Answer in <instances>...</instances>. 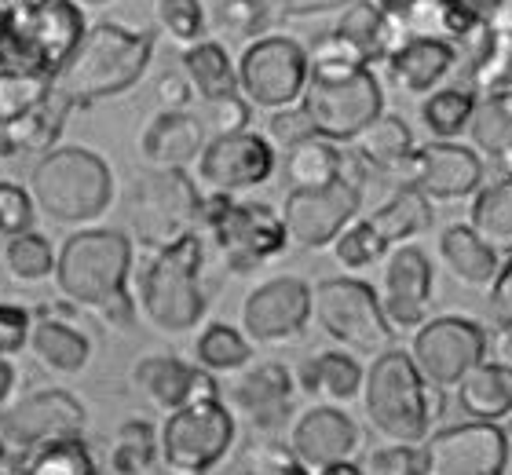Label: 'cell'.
Instances as JSON below:
<instances>
[{
  "label": "cell",
  "instance_id": "6da1fadb",
  "mask_svg": "<svg viewBox=\"0 0 512 475\" xmlns=\"http://www.w3.org/2000/svg\"><path fill=\"white\" fill-rule=\"evenodd\" d=\"M154 55V33L121 22H99L81 37L70 63L52 77L55 92L70 106H92L128 92L147 74Z\"/></svg>",
  "mask_w": 512,
  "mask_h": 475
},
{
  "label": "cell",
  "instance_id": "7a4b0ae2",
  "mask_svg": "<svg viewBox=\"0 0 512 475\" xmlns=\"http://www.w3.org/2000/svg\"><path fill=\"white\" fill-rule=\"evenodd\" d=\"M205 238L198 231L150 253L143 275H139V311L147 322L169 337L191 333L209 311V289H205Z\"/></svg>",
  "mask_w": 512,
  "mask_h": 475
},
{
  "label": "cell",
  "instance_id": "3957f363",
  "mask_svg": "<svg viewBox=\"0 0 512 475\" xmlns=\"http://www.w3.org/2000/svg\"><path fill=\"white\" fill-rule=\"evenodd\" d=\"M30 194L44 216L66 227L99 220L114 201V172L96 150L55 147L30 172Z\"/></svg>",
  "mask_w": 512,
  "mask_h": 475
},
{
  "label": "cell",
  "instance_id": "277c9868",
  "mask_svg": "<svg viewBox=\"0 0 512 475\" xmlns=\"http://www.w3.org/2000/svg\"><path fill=\"white\" fill-rule=\"evenodd\" d=\"M198 234L235 275H253L289 249L282 212L264 201H238L231 194H202Z\"/></svg>",
  "mask_w": 512,
  "mask_h": 475
},
{
  "label": "cell",
  "instance_id": "5b68a950",
  "mask_svg": "<svg viewBox=\"0 0 512 475\" xmlns=\"http://www.w3.org/2000/svg\"><path fill=\"white\" fill-rule=\"evenodd\" d=\"M363 406L374 432L388 443L417 446L432 435L436 413L428 399V380L403 348H388L370 362L363 380Z\"/></svg>",
  "mask_w": 512,
  "mask_h": 475
},
{
  "label": "cell",
  "instance_id": "8992f818",
  "mask_svg": "<svg viewBox=\"0 0 512 475\" xmlns=\"http://www.w3.org/2000/svg\"><path fill=\"white\" fill-rule=\"evenodd\" d=\"M132 275V242L110 227L74 231L55 256V285L74 307L96 311L114 296L128 293Z\"/></svg>",
  "mask_w": 512,
  "mask_h": 475
},
{
  "label": "cell",
  "instance_id": "52a82bcc",
  "mask_svg": "<svg viewBox=\"0 0 512 475\" xmlns=\"http://www.w3.org/2000/svg\"><path fill=\"white\" fill-rule=\"evenodd\" d=\"M202 190L187 169H147L128 194V223L139 245L158 253L198 231Z\"/></svg>",
  "mask_w": 512,
  "mask_h": 475
},
{
  "label": "cell",
  "instance_id": "ba28073f",
  "mask_svg": "<svg viewBox=\"0 0 512 475\" xmlns=\"http://www.w3.org/2000/svg\"><path fill=\"white\" fill-rule=\"evenodd\" d=\"M238 439V417L224 399H202L169 413L158 435V461L169 475H209Z\"/></svg>",
  "mask_w": 512,
  "mask_h": 475
},
{
  "label": "cell",
  "instance_id": "9c48e42d",
  "mask_svg": "<svg viewBox=\"0 0 512 475\" xmlns=\"http://www.w3.org/2000/svg\"><path fill=\"white\" fill-rule=\"evenodd\" d=\"M311 296H315V322L344 351L377 359L381 351L395 348V329L384 315L381 296L363 278H322L319 285H311Z\"/></svg>",
  "mask_w": 512,
  "mask_h": 475
},
{
  "label": "cell",
  "instance_id": "30bf717a",
  "mask_svg": "<svg viewBox=\"0 0 512 475\" xmlns=\"http://www.w3.org/2000/svg\"><path fill=\"white\" fill-rule=\"evenodd\" d=\"M363 165L348 154L341 180L315 190H289L282 201V223H286L289 242L300 249H326L341 238L348 223L359 220L363 205Z\"/></svg>",
  "mask_w": 512,
  "mask_h": 475
},
{
  "label": "cell",
  "instance_id": "8fae6325",
  "mask_svg": "<svg viewBox=\"0 0 512 475\" xmlns=\"http://www.w3.org/2000/svg\"><path fill=\"white\" fill-rule=\"evenodd\" d=\"M308 48L293 37L267 33L246 44L238 59V92L249 106L260 110H286L304 99L308 88Z\"/></svg>",
  "mask_w": 512,
  "mask_h": 475
},
{
  "label": "cell",
  "instance_id": "7c38bea8",
  "mask_svg": "<svg viewBox=\"0 0 512 475\" xmlns=\"http://www.w3.org/2000/svg\"><path fill=\"white\" fill-rule=\"evenodd\" d=\"M487 351H491L487 333L480 329V322L465 315L428 318L410 340V359L428 380V388L439 391L458 388L476 366L487 362Z\"/></svg>",
  "mask_w": 512,
  "mask_h": 475
},
{
  "label": "cell",
  "instance_id": "4fadbf2b",
  "mask_svg": "<svg viewBox=\"0 0 512 475\" xmlns=\"http://www.w3.org/2000/svg\"><path fill=\"white\" fill-rule=\"evenodd\" d=\"M300 106H304L315 136L330 139V143H352L363 128H370L384 114V92L374 70H359V74L333 77V81L308 77Z\"/></svg>",
  "mask_w": 512,
  "mask_h": 475
},
{
  "label": "cell",
  "instance_id": "5bb4252c",
  "mask_svg": "<svg viewBox=\"0 0 512 475\" xmlns=\"http://www.w3.org/2000/svg\"><path fill=\"white\" fill-rule=\"evenodd\" d=\"M194 169H198V183L205 187V194L235 198V194L264 187L275 176V147L253 128L231 132V136H213L205 139Z\"/></svg>",
  "mask_w": 512,
  "mask_h": 475
},
{
  "label": "cell",
  "instance_id": "9a60e30c",
  "mask_svg": "<svg viewBox=\"0 0 512 475\" xmlns=\"http://www.w3.org/2000/svg\"><path fill=\"white\" fill-rule=\"evenodd\" d=\"M315 318V296L311 285L297 275L267 278L246 296L242 304V333L253 344H289L304 337L308 322Z\"/></svg>",
  "mask_w": 512,
  "mask_h": 475
},
{
  "label": "cell",
  "instance_id": "2e32d148",
  "mask_svg": "<svg viewBox=\"0 0 512 475\" xmlns=\"http://www.w3.org/2000/svg\"><path fill=\"white\" fill-rule=\"evenodd\" d=\"M428 475H505L509 432L502 424L461 421L425 439Z\"/></svg>",
  "mask_w": 512,
  "mask_h": 475
},
{
  "label": "cell",
  "instance_id": "e0dca14e",
  "mask_svg": "<svg viewBox=\"0 0 512 475\" xmlns=\"http://www.w3.org/2000/svg\"><path fill=\"white\" fill-rule=\"evenodd\" d=\"M88 428L85 406L70 391H37L0 417V443L15 454H30L33 446L55 439H81Z\"/></svg>",
  "mask_w": 512,
  "mask_h": 475
},
{
  "label": "cell",
  "instance_id": "ac0fdd59",
  "mask_svg": "<svg viewBox=\"0 0 512 475\" xmlns=\"http://www.w3.org/2000/svg\"><path fill=\"white\" fill-rule=\"evenodd\" d=\"M399 187L421 190L428 201H461L483 187V161L472 147L432 139L414 147L410 161L399 172Z\"/></svg>",
  "mask_w": 512,
  "mask_h": 475
},
{
  "label": "cell",
  "instance_id": "d6986e66",
  "mask_svg": "<svg viewBox=\"0 0 512 475\" xmlns=\"http://www.w3.org/2000/svg\"><path fill=\"white\" fill-rule=\"evenodd\" d=\"M297 402V377L282 362H256L246 366L242 377L231 384V413L253 428V432H278L293 417Z\"/></svg>",
  "mask_w": 512,
  "mask_h": 475
},
{
  "label": "cell",
  "instance_id": "ffe728a7",
  "mask_svg": "<svg viewBox=\"0 0 512 475\" xmlns=\"http://www.w3.org/2000/svg\"><path fill=\"white\" fill-rule=\"evenodd\" d=\"M432 304V260L421 245H395L384 256L381 307L392 329H417Z\"/></svg>",
  "mask_w": 512,
  "mask_h": 475
},
{
  "label": "cell",
  "instance_id": "44dd1931",
  "mask_svg": "<svg viewBox=\"0 0 512 475\" xmlns=\"http://www.w3.org/2000/svg\"><path fill=\"white\" fill-rule=\"evenodd\" d=\"M132 384L161 413H176L202 399H220V384L213 373L176 355H143L132 370Z\"/></svg>",
  "mask_w": 512,
  "mask_h": 475
},
{
  "label": "cell",
  "instance_id": "7402d4cb",
  "mask_svg": "<svg viewBox=\"0 0 512 475\" xmlns=\"http://www.w3.org/2000/svg\"><path fill=\"white\" fill-rule=\"evenodd\" d=\"M363 443L359 424L341 406H311L289 428V450L308 472H319L337 461H355V450Z\"/></svg>",
  "mask_w": 512,
  "mask_h": 475
},
{
  "label": "cell",
  "instance_id": "603a6c76",
  "mask_svg": "<svg viewBox=\"0 0 512 475\" xmlns=\"http://www.w3.org/2000/svg\"><path fill=\"white\" fill-rule=\"evenodd\" d=\"M392 22V19H388ZM399 37H428L447 41L461 52H472L487 37V22L472 0H410L406 11L392 22ZM461 63V59H458Z\"/></svg>",
  "mask_w": 512,
  "mask_h": 475
},
{
  "label": "cell",
  "instance_id": "cb8c5ba5",
  "mask_svg": "<svg viewBox=\"0 0 512 475\" xmlns=\"http://www.w3.org/2000/svg\"><path fill=\"white\" fill-rule=\"evenodd\" d=\"M205 147L202 117L187 110H161L150 117V125L139 136V158L150 169H187L198 161Z\"/></svg>",
  "mask_w": 512,
  "mask_h": 475
},
{
  "label": "cell",
  "instance_id": "d4e9b609",
  "mask_svg": "<svg viewBox=\"0 0 512 475\" xmlns=\"http://www.w3.org/2000/svg\"><path fill=\"white\" fill-rule=\"evenodd\" d=\"M458 48L447 41H428V37H406L399 48H395L384 66H388V77L399 92L410 95H428L436 92L447 74L458 66Z\"/></svg>",
  "mask_w": 512,
  "mask_h": 475
},
{
  "label": "cell",
  "instance_id": "484cf974",
  "mask_svg": "<svg viewBox=\"0 0 512 475\" xmlns=\"http://www.w3.org/2000/svg\"><path fill=\"white\" fill-rule=\"evenodd\" d=\"M30 351L44 370L59 373V377H77L92 359V340L70 318H63L55 307H48V311L33 318Z\"/></svg>",
  "mask_w": 512,
  "mask_h": 475
},
{
  "label": "cell",
  "instance_id": "4316f807",
  "mask_svg": "<svg viewBox=\"0 0 512 475\" xmlns=\"http://www.w3.org/2000/svg\"><path fill=\"white\" fill-rule=\"evenodd\" d=\"M363 366L352 351L333 348V351H315L311 359L300 362L297 370V388L308 395L322 399V406H344L363 395Z\"/></svg>",
  "mask_w": 512,
  "mask_h": 475
},
{
  "label": "cell",
  "instance_id": "83f0119b",
  "mask_svg": "<svg viewBox=\"0 0 512 475\" xmlns=\"http://www.w3.org/2000/svg\"><path fill=\"white\" fill-rule=\"evenodd\" d=\"M348 154L363 165L366 176H392V180H399L403 165L414 154V132L399 114H381L374 125L363 128L352 139Z\"/></svg>",
  "mask_w": 512,
  "mask_h": 475
},
{
  "label": "cell",
  "instance_id": "f1b7e54d",
  "mask_svg": "<svg viewBox=\"0 0 512 475\" xmlns=\"http://www.w3.org/2000/svg\"><path fill=\"white\" fill-rule=\"evenodd\" d=\"M439 256L450 275L469 289H491L502 271V256L494 253L469 223H450L447 231L439 234Z\"/></svg>",
  "mask_w": 512,
  "mask_h": 475
},
{
  "label": "cell",
  "instance_id": "f546056e",
  "mask_svg": "<svg viewBox=\"0 0 512 475\" xmlns=\"http://www.w3.org/2000/svg\"><path fill=\"white\" fill-rule=\"evenodd\" d=\"M458 406L469 421L502 424L512 417V373L502 362L487 359L458 384Z\"/></svg>",
  "mask_w": 512,
  "mask_h": 475
},
{
  "label": "cell",
  "instance_id": "4dcf8cb0",
  "mask_svg": "<svg viewBox=\"0 0 512 475\" xmlns=\"http://www.w3.org/2000/svg\"><path fill=\"white\" fill-rule=\"evenodd\" d=\"M469 227L491 245L494 253L512 260V172L498 176L494 183H483L472 194Z\"/></svg>",
  "mask_w": 512,
  "mask_h": 475
},
{
  "label": "cell",
  "instance_id": "1f68e13d",
  "mask_svg": "<svg viewBox=\"0 0 512 475\" xmlns=\"http://www.w3.org/2000/svg\"><path fill=\"white\" fill-rule=\"evenodd\" d=\"M337 33L355 44V52L363 55L366 66L384 63V59H388V55L403 44L399 30L384 19L381 8H377L374 0H352V4L344 8L341 22H337Z\"/></svg>",
  "mask_w": 512,
  "mask_h": 475
},
{
  "label": "cell",
  "instance_id": "d6a6232c",
  "mask_svg": "<svg viewBox=\"0 0 512 475\" xmlns=\"http://www.w3.org/2000/svg\"><path fill=\"white\" fill-rule=\"evenodd\" d=\"M183 74H187L194 95L202 103L227 99V95H242L238 92V66L231 63L224 44L216 41H198L191 48H183Z\"/></svg>",
  "mask_w": 512,
  "mask_h": 475
},
{
  "label": "cell",
  "instance_id": "836d02e7",
  "mask_svg": "<svg viewBox=\"0 0 512 475\" xmlns=\"http://www.w3.org/2000/svg\"><path fill=\"white\" fill-rule=\"evenodd\" d=\"M366 220L388 245H406L432 227V201L414 187H395L392 198H384Z\"/></svg>",
  "mask_w": 512,
  "mask_h": 475
},
{
  "label": "cell",
  "instance_id": "e575fe53",
  "mask_svg": "<svg viewBox=\"0 0 512 475\" xmlns=\"http://www.w3.org/2000/svg\"><path fill=\"white\" fill-rule=\"evenodd\" d=\"M344 165H348V154H344L337 143L322 136H311L297 147L286 150V180L289 190H315L326 187V183L341 180Z\"/></svg>",
  "mask_w": 512,
  "mask_h": 475
},
{
  "label": "cell",
  "instance_id": "d590c367",
  "mask_svg": "<svg viewBox=\"0 0 512 475\" xmlns=\"http://www.w3.org/2000/svg\"><path fill=\"white\" fill-rule=\"evenodd\" d=\"M55 92V81L33 70H0V158H8V132Z\"/></svg>",
  "mask_w": 512,
  "mask_h": 475
},
{
  "label": "cell",
  "instance_id": "8d00e7d4",
  "mask_svg": "<svg viewBox=\"0 0 512 475\" xmlns=\"http://www.w3.org/2000/svg\"><path fill=\"white\" fill-rule=\"evenodd\" d=\"M469 139L472 147L487 154L494 161H509L512 150V92L483 95L476 99L469 121Z\"/></svg>",
  "mask_w": 512,
  "mask_h": 475
},
{
  "label": "cell",
  "instance_id": "74e56055",
  "mask_svg": "<svg viewBox=\"0 0 512 475\" xmlns=\"http://www.w3.org/2000/svg\"><path fill=\"white\" fill-rule=\"evenodd\" d=\"M194 359L213 377H220V373H242L253 362V340L242 329L227 326V322H209L202 329V337L194 340Z\"/></svg>",
  "mask_w": 512,
  "mask_h": 475
},
{
  "label": "cell",
  "instance_id": "f35d334b",
  "mask_svg": "<svg viewBox=\"0 0 512 475\" xmlns=\"http://www.w3.org/2000/svg\"><path fill=\"white\" fill-rule=\"evenodd\" d=\"M19 475H99V461L88 439H55L22 454Z\"/></svg>",
  "mask_w": 512,
  "mask_h": 475
},
{
  "label": "cell",
  "instance_id": "ab89813d",
  "mask_svg": "<svg viewBox=\"0 0 512 475\" xmlns=\"http://www.w3.org/2000/svg\"><path fill=\"white\" fill-rule=\"evenodd\" d=\"M472 110H476V95H472L465 85H447V88H436V92L425 95V103H421V121H425V128L436 139L454 143L461 132H469Z\"/></svg>",
  "mask_w": 512,
  "mask_h": 475
},
{
  "label": "cell",
  "instance_id": "60d3db41",
  "mask_svg": "<svg viewBox=\"0 0 512 475\" xmlns=\"http://www.w3.org/2000/svg\"><path fill=\"white\" fill-rule=\"evenodd\" d=\"M154 465H158V432L150 421L132 417L114 435L110 468H114V475H147Z\"/></svg>",
  "mask_w": 512,
  "mask_h": 475
},
{
  "label": "cell",
  "instance_id": "b9f144b4",
  "mask_svg": "<svg viewBox=\"0 0 512 475\" xmlns=\"http://www.w3.org/2000/svg\"><path fill=\"white\" fill-rule=\"evenodd\" d=\"M55 249L52 242L44 238L41 231H26V234H15L8 238L4 245V267H8L11 282L19 285H37L44 278L55 275Z\"/></svg>",
  "mask_w": 512,
  "mask_h": 475
},
{
  "label": "cell",
  "instance_id": "7bdbcfd3",
  "mask_svg": "<svg viewBox=\"0 0 512 475\" xmlns=\"http://www.w3.org/2000/svg\"><path fill=\"white\" fill-rule=\"evenodd\" d=\"M308 70L315 81H333V77H348L359 70H370L366 59L355 52V44L348 37H341L337 30L319 33L315 44L308 48Z\"/></svg>",
  "mask_w": 512,
  "mask_h": 475
},
{
  "label": "cell",
  "instance_id": "ee69618b",
  "mask_svg": "<svg viewBox=\"0 0 512 475\" xmlns=\"http://www.w3.org/2000/svg\"><path fill=\"white\" fill-rule=\"evenodd\" d=\"M392 253V245L384 242L381 234L370 227V220H355L348 223L341 231V238L333 242V256H337V264L344 267V271H363V267H374L381 264L384 256Z\"/></svg>",
  "mask_w": 512,
  "mask_h": 475
},
{
  "label": "cell",
  "instance_id": "f6af8a7d",
  "mask_svg": "<svg viewBox=\"0 0 512 475\" xmlns=\"http://www.w3.org/2000/svg\"><path fill=\"white\" fill-rule=\"evenodd\" d=\"M154 19L172 41L191 48V44L205 41V8L202 0H154Z\"/></svg>",
  "mask_w": 512,
  "mask_h": 475
},
{
  "label": "cell",
  "instance_id": "bcb514c9",
  "mask_svg": "<svg viewBox=\"0 0 512 475\" xmlns=\"http://www.w3.org/2000/svg\"><path fill=\"white\" fill-rule=\"evenodd\" d=\"M231 475H311L300 465L289 446L278 443H256L249 450H242L231 468Z\"/></svg>",
  "mask_w": 512,
  "mask_h": 475
},
{
  "label": "cell",
  "instance_id": "7dc6e473",
  "mask_svg": "<svg viewBox=\"0 0 512 475\" xmlns=\"http://www.w3.org/2000/svg\"><path fill=\"white\" fill-rule=\"evenodd\" d=\"M33 220H37V201L30 190L15 180H0V234L4 238L26 234L33 231Z\"/></svg>",
  "mask_w": 512,
  "mask_h": 475
},
{
  "label": "cell",
  "instance_id": "c3c4849f",
  "mask_svg": "<svg viewBox=\"0 0 512 475\" xmlns=\"http://www.w3.org/2000/svg\"><path fill=\"white\" fill-rule=\"evenodd\" d=\"M220 26L231 37H267V30L275 22L267 15L264 0H224L220 4Z\"/></svg>",
  "mask_w": 512,
  "mask_h": 475
},
{
  "label": "cell",
  "instance_id": "681fc988",
  "mask_svg": "<svg viewBox=\"0 0 512 475\" xmlns=\"http://www.w3.org/2000/svg\"><path fill=\"white\" fill-rule=\"evenodd\" d=\"M366 475H428V461L421 446L392 443L384 450H374L366 461Z\"/></svg>",
  "mask_w": 512,
  "mask_h": 475
},
{
  "label": "cell",
  "instance_id": "f907efd6",
  "mask_svg": "<svg viewBox=\"0 0 512 475\" xmlns=\"http://www.w3.org/2000/svg\"><path fill=\"white\" fill-rule=\"evenodd\" d=\"M315 136V128H311L308 114H304V106H286V110H275L271 121H267V139H271V147H297L304 139Z\"/></svg>",
  "mask_w": 512,
  "mask_h": 475
},
{
  "label": "cell",
  "instance_id": "816d5d0a",
  "mask_svg": "<svg viewBox=\"0 0 512 475\" xmlns=\"http://www.w3.org/2000/svg\"><path fill=\"white\" fill-rule=\"evenodd\" d=\"M33 315L19 304H0V359L19 355L30 344Z\"/></svg>",
  "mask_w": 512,
  "mask_h": 475
},
{
  "label": "cell",
  "instance_id": "f5cc1de1",
  "mask_svg": "<svg viewBox=\"0 0 512 475\" xmlns=\"http://www.w3.org/2000/svg\"><path fill=\"white\" fill-rule=\"evenodd\" d=\"M249 103L242 95H227V99H213L205 103V125L213 128L216 136H231V132H246L249 128Z\"/></svg>",
  "mask_w": 512,
  "mask_h": 475
},
{
  "label": "cell",
  "instance_id": "db71d44e",
  "mask_svg": "<svg viewBox=\"0 0 512 475\" xmlns=\"http://www.w3.org/2000/svg\"><path fill=\"white\" fill-rule=\"evenodd\" d=\"M352 0H264L271 22L282 19H308V15H326V11H341Z\"/></svg>",
  "mask_w": 512,
  "mask_h": 475
},
{
  "label": "cell",
  "instance_id": "11a10c76",
  "mask_svg": "<svg viewBox=\"0 0 512 475\" xmlns=\"http://www.w3.org/2000/svg\"><path fill=\"white\" fill-rule=\"evenodd\" d=\"M154 92H158L165 110H187L194 99V88H191V81H187V74H161Z\"/></svg>",
  "mask_w": 512,
  "mask_h": 475
},
{
  "label": "cell",
  "instance_id": "9f6ffc18",
  "mask_svg": "<svg viewBox=\"0 0 512 475\" xmlns=\"http://www.w3.org/2000/svg\"><path fill=\"white\" fill-rule=\"evenodd\" d=\"M491 315L498 326H512V260H505L491 285Z\"/></svg>",
  "mask_w": 512,
  "mask_h": 475
},
{
  "label": "cell",
  "instance_id": "6f0895ef",
  "mask_svg": "<svg viewBox=\"0 0 512 475\" xmlns=\"http://www.w3.org/2000/svg\"><path fill=\"white\" fill-rule=\"evenodd\" d=\"M92 315L110 329H132V322H136V300L128 293H121V296H114V300H107L103 307H96Z\"/></svg>",
  "mask_w": 512,
  "mask_h": 475
},
{
  "label": "cell",
  "instance_id": "680465c9",
  "mask_svg": "<svg viewBox=\"0 0 512 475\" xmlns=\"http://www.w3.org/2000/svg\"><path fill=\"white\" fill-rule=\"evenodd\" d=\"M494 362H502L505 370L512 373V326H498V337H494Z\"/></svg>",
  "mask_w": 512,
  "mask_h": 475
},
{
  "label": "cell",
  "instance_id": "91938a15",
  "mask_svg": "<svg viewBox=\"0 0 512 475\" xmlns=\"http://www.w3.org/2000/svg\"><path fill=\"white\" fill-rule=\"evenodd\" d=\"M311 475H366V468L355 465V461H337V465H326V468H319V472H311Z\"/></svg>",
  "mask_w": 512,
  "mask_h": 475
},
{
  "label": "cell",
  "instance_id": "94428289",
  "mask_svg": "<svg viewBox=\"0 0 512 475\" xmlns=\"http://www.w3.org/2000/svg\"><path fill=\"white\" fill-rule=\"evenodd\" d=\"M11 388H15V370L8 366V359H0V406L8 402Z\"/></svg>",
  "mask_w": 512,
  "mask_h": 475
},
{
  "label": "cell",
  "instance_id": "6125c7cd",
  "mask_svg": "<svg viewBox=\"0 0 512 475\" xmlns=\"http://www.w3.org/2000/svg\"><path fill=\"white\" fill-rule=\"evenodd\" d=\"M44 4H52V0H0V8H8V11H37V8H44Z\"/></svg>",
  "mask_w": 512,
  "mask_h": 475
},
{
  "label": "cell",
  "instance_id": "be15d7a7",
  "mask_svg": "<svg viewBox=\"0 0 512 475\" xmlns=\"http://www.w3.org/2000/svg\"><path fill=\"white\" fill-rule=\"evenodd\" d=\"M70 4H77V8H103L110 0H70Z\"/></svg>",
  "mask_w": 512,
  "mask_h": 475
},
{
  "label": "cell",
  "instance_id": "e7e4bbea",
  "mask_svg": "<svg viewBox=\"0 0 512 475\" xmlns=\"http://www.w3.org/2000/svg\"><path fill=\"white\" fill-rule=\"evenodd\" d=\"M509 165H512V150H509ZM509 172H512V169H509Z\"/></svg>",
  "mask_w": 512,
  "mask_h": 475
}]
</instances>
